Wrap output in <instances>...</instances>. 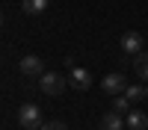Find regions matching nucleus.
<instances>
[{
    "label": "nucleus",
    "mask_w": 148,
    "mask_h": 130,
    "mask_svg": "<svg viewBox=\"0 0 148 130\" xmlns=\"http://www.w3.org/2000/svg\"><path fill=\"white\" fill-rule=\"evenodd\" d=\"M18 124L24 130H39L42 127V110L36 103H21L18 106Z\"/></svg>",
    "instance_id": "f257e3e1"
},
{
    "label": "nucleus",
    "mask_w": 148,
    "mask_h": 130,
    "mask_svg": "<svg viewBox=\"0 0 148 130\" xmlns=\"http://www.w3.org/2000/svg\"><path fill=\"white\" fill-rule=\"evenodd\" d=\"M65 83H68V77L59 74V71H45V74L39 77V86H42L45 95H62L65 92Z\"/></svg>",
    "instance_id": "f03ea898"
},
{
    "label": "nucleus",
    "mask_w": 148,
    "mask_h": 130,
    "mask_svg": "<svg viewBox=\"0 0 148 130\" xmlns=\"http://www.w3.org/2000/svg\"><path fill=\"white\" fill-rule=\"evenodd\" d=\"M18 71H21L24 77H42L45 74V65H42V59L36 56V53H27V56H21Z\"/></svg>",
    "instance_id": "7ed1b4c3"
},
{
    "label": "nucleus",
    "mask_w": 148,
    "mask_h": 130,
    "mask_svg": "<svg viewBox=\"0 0 148 130\" xmlns=\"http://www.w3.org/2000/svg\"><path fill=\"white\" fill-rule=\"evenodd\" d=\"M101 89L107 92V95H125V89H127V77L125 74H107L104 80H101Z\"/></svg>",
    "instance_id": "20e7f679"
},
{
    "label": "nucleus",
    "mask_w": 148,
    "mask_h": 130,
    "mask_svg": "<svg viewBox=\"0 0 148 130\" xmlns=\"http://www.w3.org/2000/svg\"><path fill=\"white\" fill-rule=\"evenodd\" d=\"M68 86H71V89H77V92H86V89L92 86V77H89V71L74 65V68L68 71Z\"/></svg>",
    "instance_id": "39448f33"
},
{
    "label": "nucleus",
    "mask_w": 148,
    "mask_h": 130,
    "mask_svg": "<svg viewBox=\"0 0 148 130\" xmlns=\"http://www.w3.org/2000/svg\"><path fill=\"white\" fill-rule=\"evenodd\" d=\"M142 35L136 33V30H127L125 35H121V50H125V53H133V56H136L139 50H142Z\"/></svg>",
    "instance_id": "423d86ee"
},
{
    "label": "nucleus",
    "mask_w": 148,
    "mask_h": 130,
    "mask_svg": "<svg viewBox=\"0 0 148 130\" xmlns=\"http://www.w3.org/2000/svg\"><path fill=\"white\" fill-rule=\"evenodd\" d=\"M127 127V121H125V118H121V112H107L104 118H101V130H125Z\"/></svg>",
    "instance_id": "0eeeda50"
},
{
    "label": "nucleus",
    "mask_w": 148,
    "mask_h": 130,
    "mask_svg": "<svg viewBox=\"0 0 148 130\" xmlns=\"http://www.w3.org/2000/svg\"><path fill=\"white\" fill-rule=\"evenodd\" d=\"M125 121H127V130H148V115L139 110H130Z\"/></svg>",
    "instance_id": "6e6552de"
},
{
    "label": "nucleus",
    "mask_w": 148,
    "mask_h": 130,
    "mask_svg": "<svg viewBox=\"0 0 148 130\" xmlns=\"http://www.w3.org/2000/svg\"><path fill=\"white\" fill-rule=\"evenodd\" d=\"M21 9L27 12V15H42L47 9V0H21Z\"/></svg>",
    "instance_id": "1a4fd4ad"
},
{
    "label": "nucleus",
    "mask_w": 148,
    "mask_h": 130,
    "mask_svg": "<svg viewBox=\"0 0 148 130\" xmlns=\"http://www.w3.org/2000/svg\"><path fill=\"white\" fill-rule=\"evenodd\" d=\"M136 77L148 80V53H145V50L136 53Z\"/></svg>",
    "instance_id": "9d476101"
},
{
    "label": "nucleus",
    "mask_w": 148,
    "mask_h": 130,
    "mask_svg": "<svg viewBox=\"0 0 148 130\" xmlns=\"http://www.w3.org/2000/svg\"><path fill=\"white\" fill-rule=\"evenodd\" d=\"M125 98H127L130 103H133V101H142V98H145V86H127V89H125Z\"/></svg>",
    "instance_id": "9b49d317"
},
{
    "label": "nucleus",
    "mask_w": 148,
    "mask_h": 130,
    "mask_svg": "<svg viewBox=\"0 0 148 130\" xmlns=\"http://www.w3.org/2000/svg\"><path fill=\"white\" fill-rule=\"evenodd\" d=\"M113 110L116 112H130V101L125 95H113Z\"/></svg>",
    "instance_id": "f8f14e48"
},
{
    "label": "nucleus",
    "mask_w": 148,
    "mask_h": 130,
    "mask_svg": "<svg viewBox=\"0 0 148 130\" xmlns=\"http://www.w3.org/2000/svg\"><path fill=\"white\" fill-rule=\"evenodd\" d=\"M42 130H68V124H62V121H47V124H42Z\"/></svg>",
    "instance_id": "ddd939ff"
},
{
    "label": "nucleus",
    "mask_w": 148,
    "mask_h": 130,
    "mask_svg": "<svg viewBox=\"0 0 148 130\" xmlns=\"http://www.w3.org/2000/svg\"><path fill=\"white\" fill-rule=\"evenodd\" d=\"M145 98H148V86H145Z\"/></svg>",
    "instance_id": "4468645a"
}]
</instances>
